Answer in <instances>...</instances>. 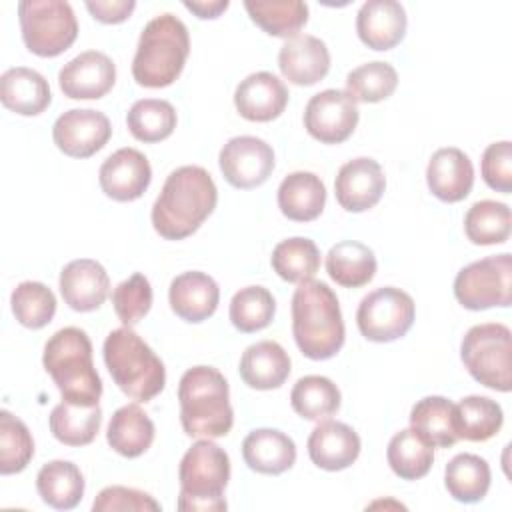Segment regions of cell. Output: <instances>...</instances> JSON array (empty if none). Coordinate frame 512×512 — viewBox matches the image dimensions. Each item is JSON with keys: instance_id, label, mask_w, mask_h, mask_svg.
<instances>
[{"instance_id": "obj_20", "label": "cell", "mask_w": 512, "mask_h": 512, "mask_svg": "<svg viewBox=\"0 0 512 512\" xmlns=\"http://www.w3.org/2000/svg\"><path fill=\"white\" fill-rule=\"evenodd\" d=\"M288 104L284 82L272 72H254L246 76L234 92L238 114L250 122H270L278 118Z\"/></svg>"}, {"instance_id": "obj_37", "label": "cell", "mask_w": 512, "mask_h": 512, "mask_svg": "<svg viewBox=\"0 0 512 512\" xmlns=\"http://www.w3.org/2000/svg\"><path fill=\"white\" fill-rule=\"evenodd\" d=\"M512 214L508 204L496 200L474 202L464 216V232L472 244L492 246L510 238Z\"/></svg>"}, {"instance_id": "obj_13", "label": "cell", "mask_w": 512, "mask_h": 512, "mask_svg": "<svg viewBox=\"0 0 512 512\" xmlns=\"http://www.w3.org/2000/svg\"><path fill=\"white\" fill-rule=\"evenodd\" d=\"M220 170L226 182L240 190H250L264 184L274 170L272 146L256 136H234L218 154Z\"/></svg>"}, {"instance_id": "obj_17", "label": "cell", "mask_w": 512, "mask_h": 512, "mask_svg": "<svg viewBox=\"0 0 512 512\" xmlns=\"http://www.w3.org/2000/svg\"><path fill=\"white\" fill-rule=\"evenodd\" d=\"M152 180L148 158L136 148H120L110 154L98 172L102 192L116 202L138 200Z\"/></svg>"}, {"instance_id": "obj_45", "label": "cell", "mask_w": 512, "mask_h": 512, "mask_svg": "<svg viewBox=\"0 0 512 512\" xmlns=\"http://www.w3.org/2000/svg\"><path fill=\"white\" fill-rule=\"evenodd\" d=\"M34 456V440L28 426L10 414L0 412V472L16 474L22 472Z\"/></svg>"}, {"instance_id": "obj_35", "label": "cell", "mask_w": 512, "mask_h": 512, "mask_svg": "<svg viewBox=\"0 0 512 512\" xmlns=\"http://www.w3.org/2000/svg\"><path fill=\"white\" fill-rule=\"evenodd\" d=\"M102 424L100 406H80L72 402H60L50 412V432L66 446L90 444Z\"/></svg>"}, {"instance_id": "obj_26", "label": "cell", "mask_w": 512, "mask_h": 512, "mask_svg": "<svg viewBox=\"0 0 512 512\" xmlns=\"http://www.w3.org/2000/svg\"><path fill=\"white\" fill-rule=\"evenodd\" d=\"M0 100L20 116H38L50 106L52 94L48 80L40 72L14 66L0 76Z\"/></svg>"}, {"instance_id": "obj_23", "label": "cell", "mask_w": 512, "mask_h": 512, "mask_svg": "<svg viewBox=\"0 0 512 512\" xmlns=\"http://www.w3.org/2000/svg\"><path fill=\"white\" fill-rule=\"evenodd\" d=\"M426 182L438 200L448 204L460 202L474 186L472 160L460 148H440L428 162Z\"/></svg>"}, {"instance_id": "obj_42", "label": "cell", "mask_w": 512, "mask_h": 512, "mask_svg": "<svg viewBox=\"0 0 512 512\" xmlns=\"http://www.w3.org/2000/svg\"><path fill=\"white\" fill-rule=\"evenodd\" d=\"M276 312V300L264 286L240 288L230 300V322L244 334L266 328Z\"/></svg>"}, {"instance_id": "obj_11", "label": "cell", "mask_w": 512, "mask_h": 512, "mask_svg": "<svg viewBox=\"0 0 512 512\" xmlns=\"http://www.w3.org/2000/svg\"><path fill=\"white\" fill-rule=\"evenodd\" d=\"M416 306L408 292L384 286L368 292L356 310L360 334L370 342H392L402 338L414 324Z\"/></svg>"}, {"instance_id": "obj_5", "label": "cell", "mask_w": 512, "mask_h": 512, "mask_svg": "<svg viewBox=\"0 0 512 512\" xmlns=\"http://www.w3.org/2000/svg\"><path fill=\"white\" fill-rule=\"evenodd\" d=\"M190 54V36L186 24L166 12L152 18L138 40L132 60V76L140 86H170L184 70Z\"/></svg>"}, {"instance_id": "obj_32", "label": "cell", "mask_w": 512, "mask_h": 512, "mask_svg": "<svg viewBox=\"0 0 512 512\" xmlns=\"http://www.w3.org/2000/svg\"><path fill=\"white\" fill-rule=\"evenodd\" d=\"M328 276L344 288L366 286L376 274L374 252L356 240L336 242L326 254Z\"/></svg>"}, {"instance_id": "obj_4", "label": "cell", "mask_w": 512, "mask_h": 512, "mask_svg": "<svg viewBox=\"0 0 512 512\" xmlns=\"http://www.w3.org/2000/svg\"><path fill=\"white\" fill-rule=\"evenodd\" d=\"M180 422L192 438H220L232 430L234 410L226 378L212 366L188 368L178 384Z\"/></svg>"}, {"instance_id": "obj_44", "label": "cell", "mask_w": 512, "mask_h": 512, "mask_svg": "<svg viewBox=\"0 0 512 512\" xmlns=\"http://www.w3.org/2000/svg\"><path fill=\"white\" fill-rule=\"evenodd\" d=\"M10 304H12V314L16 316V320L22 326L32 328V330L44 328L56 314L54 292L46 284L34 282V280L20 282L12 290Z\"/></svg>"}, {"instance_id": "obj_40", "label": "cell", "mask_w": 512, "mask_h": 512, "mask_svg": "<svg viewBox=\"0 0 512 512\" xmlns=\"http://www.w3.org/2000/svg\"><path fill=\"white\" fill-rule=\"evenodd\" d=\"M290 404L304 420H324L340 408V390L326 376H302L292 386Z\"/></svg>"}, {"instance_id": "obj_30", "label": "cell", "mask_w": 512, "mask_h": 512, "mask_svg": "<svg viewBox=\"0 0 512 512\" xmlns=\"http://www.w3.org/2000/svg\"><path fill=\"white\" fill-rule=\"evenodd\" d=\"M410 428L432 448H450L460 438L454 426V404L444 396H426L410 410Z\"/></svg>"}, {"instance_id": "obj_15", "label": "cell", "mask_w": 512, "mask_h": 512, "mask_svg": "<svg viewBox=\"0 0 512 512\" xmlns=\"http://www.w3.org/2000/svg\"><path fill=\"white\" fill-rule=\"evenodd\" d=\"M386 188L382 166L374 158H354L340 166L334 180V194L346 212H366L374 208Z\"/></svg>"}, {"instance_id": "obj_2", "label": "cell", "mask_w": 512, "mask_h": 512, "mask_svg": "<svg viewBox=\"0 0 512 512\" xmlns=\"http://www.w3.org/2000/svg\"><path fill=\"white\" fill-rule=\"evenodd\" d=\"M292 334L310 360H328L344 346V320L334 290L320 280H306L292 296Z\"/></svg>"}, {"instance_id": "obj_25", "label": "cell", "mask_w": 512, "mask_h": 512, "mask_svg": "<svg viewBox=\"0 0 512 512\" xmlns=\"http://www.w3.org/2000/svg\"><path fill=\"white\" fill-rule=\"evenodd\" d=\"M242 456L250 470L278 476L294 466L296 444L288 434L276 428H258L244 438Z\"/></svg>"}, {"instance_id": "obj_21", "label": "cell", "mask_w": 512, "mask_h": 512, "mask_svg": "<svg viewBox=\"0 0 512 512\" xmlns=\"http://www.w3.org/2000/svg\"><path fill=\"white\" fill-rule=\"evenodd\" d=\"M406 10L396 0H368L356 16V32L372 50H390L404 40Z\"/></svg>"}, {"instance_id": "obj_18", "label": "cell", "mask_w": 512, "mask_h": 512, "mask_svg": "<svg viewBox=\"0 0 512 512\" xmlns=\"http://www.w3.org/2000/svg\"><path fill=\"white\" fill-rule=\"evenodd\" d=\"M58 284L64 302L76 312L98 310L110 290L106 268L92 258L68 262L60 272Z\"/></svg>"}, {"instance_id": "obj_29", "label": "cell", "mask_w": 512, "mask_h": 512, "mask_svg": "<svg viewBox=\"0 0 512 512\" xmlns=\"http://www.w3.org/2000/svg\"><path fill=\"white\" fill-rule=\"evenodd\" d=\"M154 422L138 404L118 408L106 430V440L114 452L124 458H138L154 442Z\"/></svg>"}, {"instance_id": "obj_22", "label": "cell", "mask_w": 512, "mask_h": 512, "mask_svg": "<svg viewBox=\"0 0 512 512\" xmlns=\"http://www.w3.org/2000/svg\"><path fill=\"white\" fill-rule=\"evenodd\" d=\"M360 436L344 422L324 420L308 436L310 460L328 472H338L356 462L360 456Z\"/></svg>"}, {"instance_id": "obj_12", "label": "cell", "mask_w": 512, "mask_h": 512, "mask_svg": "<svg viewBox=\"0 0 512 512\" xmlns=\"http://www.w3.org/2000/svg\"><path fill=\"white\" fill-rule=\"evenodd\" d=\"M358 106L346 90L328 88L314 94L304 108L306 132L322 144H340L358 126Z\"/></svg>"}, {"instance_id": "obj_43", "label": "cell", "mask_w": 512, "mask_h": 512, "mask_svg": "<svg viewBox=\"0 0 512 512\" xmlns=\"http://www.w3.org/2000/svg\"><path fill=\"white\" fill-rule=\"evenodd\" d=\"M398 86V72L388 62H366L346 76V92L354 102L374 104L394 94Z\"/></svg>"}, {"instance_id": "obj_50", "label": "cell", "mask_w": 512, "mask_h": 512, "mask_svg": "<svg viewBox=\"0 0 512 512\" xmlns=\"http://www.w3.org/2000/svg\"><path fill=\"white\" fill-rule=\"evenodd\" d=\"M184 6L194 12L198 18H218L226 8L228 0H210V2H184Z\"/></svg>"}, {"instance_id": "obj_36", "label": "cell", "mask_w": 512, "mask_h": 512, "mask_svg": "<svg viewBox=\"0 0 512 512\" xmlns=\"http://www.w3.org/2000/svg\"><path fill=\"white\" fill-rule=\"evenodd\" d=\"M246 12L266 34L292 38L308 22V4L302 0H246Z\"/></svg>"}, {"instance_id": "obj_47", "label": "cell", "mask_w": 512, "mask_h": 512, "mask_svg": "<svg viewBox=\"0 0 512 512\" xmlns=\"http://www.w3.org/2000/svg\"><path fill=\"white\" fill-rule=\"evenodd\" d=\"M482 178L496 190L510 194L512 192V144L508 140L490 144L482 154Z\"/></svg>"}, {"instance_id": "obj_33", "label": "cell", "mask_w": 512, "mask_h": 512, "mask_svg": "<svg viewBox=\"0 0 512 512\" xmlns=\"http://www.w3.org/2000/svg\"><path fill=\"white\" fill-rule=\"evenodd\" d=\"M490 466L478 454H456L444 470V486L448 494L464 504L480 502L490 488Z\"/></svg>"}, {"instance_id": "obj_49", "label": "cell", "mask_w": 512, "mask_h": 512, "mask_svg": "<svg viewBox=\"0 0 512 512\" xmlns=\"http://www.w3.org/2000/svg\"><path fill=\"white\" fill-rule=\"evenodd\" d=\"M88 12L102 24H120L136 8L134 0H96V2H86Z\"/></svg>"}, {"instance_id": "obj_28", "label": "cell", "mask_w": 512, "mask_h": 512, "mask_svg": "<svg viewBox=\"0 0 512 512\" xmlns=\"http://www.w3.org/2000/svg\"><path fill=\"white\" fill-rule=\"evenodd\" d=\"M326 204V186L314 172H292L278 186V208L294 222L316 220Z\"/></svg>"}, {"instance_id": "obj_24", "label": "cell", "mask_w": 512, "mask_h": 512, "mask_svg": "<svg viewBox=\"0 0 512 512\" xmlns=\"http://www.w3.org/2000/svg\"><path fill=\"white\" fill-rule=\"evenodd\" d=\"M220 300V288L206 272L190 270L178 274L168 288V302L172 312L186 322H204L210 318Z\"/></svg>"}, {"instance_id": "obj_27", "label": "cell", "mask_w": 512, "mask_h": 512, "mask_svg": "<svg viewBox=\"0 0 512 512\" xmlns=\"http://www.w3.org/2000/svg\"><path fill=\"white\" fill-rule=\"evenodd\" d=\"M238 372L250 388H280L290 376V356L278 342L260 340L244 350Z\"/></svg>"}, {"instance_id": "obj_38", "label": "cell", "mask_w": 512, "mask_h": 512, "mask_svg": "<svg viewBox=\"0 0 512 512\" xmlns=\"http://www.w3.org/2000/svg\"><path fill=\"white\" fill-rule=\"evenodd\" d=\"M386 460L392 472L402 480L424 478L434 462V448L424 442L412 428L392 436L386 450Z\"/></svg>"}, {"instance_id": "obj_19", "label": "cell", "mask_w": 512, "mask_h": 512, "mask_svg": "<svg viewBox=\"0 0 512 512\" xmlns=\"http://www.w3.org/2000/svg\"><path fill=\"white\" fill-rule=\"evenodd\" d=\"M278 68L288 82L296 86H312L330 70L328 46L312 34H296L282 44L278 52Z\"/></svg>"}, {"instance_id": "obj_6", "label": "cell", "mask_w": 512, "mask_h": 512, "mask_svg": "<svg viewBox=\"0 0 512 512\" xmlns=\"http://www.w3.org/2000/svg\"><path fill=\"white\" fill-rule=\"evenodd\" d=\"M102 354L114 384L132 400L150 402L164 390L166 370L162 360L132 328L112 330L104 340Z\"/></svg>"}, {"instance_id": "obj_34", "label": "cell", "mask_w": 512, "mask_h": 512, "mask_svg": "<svg viewBox=\"0 0 512 512\" xmlns=\"http://www.w3.org/2000/svg\"><path fill=\"white\" fill-rule=\"evenodd\" d=\"M504 412L500 404L486 396H466L454 404V426L458 438L470 442H484L496 436L502 428Z\"/></svg>"}, {"instance_id": "obj_10", "label": "cell", "mask_w": 512, "mask_h": 512, "mask_svg": "<svg viewBox=\"0 0 512 512\" xmlns=\"http://www.w3.org/2000/svg\"><path fill=\"white\" fill-rule=\"evenodd\" d=\"M454 296L468 310L510 306L512 256L504 252L464 266L454 278Z\"/></svg>"}, {"instance_id": "obj_9", "label": "cell", "mask_w": 512, "mask_h": 512, "mask_svg": "<svg viewBox=\"0 0 512 512\" xmlns=\"http://www.w3.org/2000/svg\"><path fill=\"white\" fill-rule=\"evenodd\" d=\"M18 20L26 48L42 58L60 56L78 36L74 10L64 0H22Z\"/></svg>"}, {"instance_id": "obj_41", "label": "cell", "mask_w": 512, "mask_h": 512, "mask_svg": "<svg viewBox=\"0 0 512 512\" xmlns=\"http://www.w3.org/2000/svg\"><path fill=\"white\" fill-rule=\"evenodd\" d=\"M176 110L168 100L144 98L130 106L126 114V124L130 134L140 142H160L166 140L176 128Z\"/></svg>"}, {"instance_id": "obj_16", "label": "cell", "mask_w": 512, "mask_h": 512, "mask_svg": "<svg viewBox=\"0 0 512 512\" xmlns=\"http://www.w3.org/2000/svg\"><path fill=\"white\" fill-rule=\"evenodd\" d=\"M116 82V66L104 52L86 50L66 62L58 72L64 96L72 100H94L106 96Z\"/></svg>"}, {"instance_id": "obj_7", "label": "cell", "mask_w": 512, "mask_h": 512, "mask_svg": "<svg viewBox=\"0 0 512 512\" xmlns=\"http://www.w3.org/2000/svg\"><path fill=\"white\" fill-rule=\"evenodd\" d=\"M182 512H222L226 510L224 488L230 480V458L210 438L194 442L178 468Z\"/></svg>"}, {"instance_id": "obj_48", "label": "cell", "mask_w": 512, "mask_h": 512, "mask_svg": "<svg viewBox=\"0 0 512 512\" xmlns=\"http://www.w3.org/2000/svg\"><path fill=\"white\" fill-rule=\"evenodd\" d=\"M162 506L150 494L126 488V486H108L92 502L94 512H116V510H136V512H158Z\"/></svg>"}, {"instance_id": "obj_8", "label": "cell", "mask_w": 512, "mask_h": 512, "mask_svg": "<svg viewBox=\"0 0 512 512\" xmlns=\"http://www.w3.org/2000/svg\"><path fill=\"white\" fill-rule=\"evenodd\" d=\"M460 358L468 374L486 388L512 390V334L500 322L472 326L460 344Z\"/></svg>"}, {"instance_id": "obj_3", "label": "cell", "mask_w": 512, "mask_h": 512, "mask_svg": "<svg viewBox=\"0 0 512 512\" xmlns=\"http://www.w3.org/2000/svg\"><path fill=\"white\" fill-rule=\"evenodd\" d=\"M42 364L52 376L64 402L96 406L102 396V380L92 362V342L76 326L54 332L44 344Z\"/></svg>"}, {"instance_id": "obj_14", "label": "cell", "mask_w": 512, "mask_h": 512, "mask_svg": "<svg viewBox=\"0 0 512 512\" xmlns=\"http://www.w3.org/2000/svg\"><path fill=\"white\" fill-rule=\"evenodd\" d=\"M112 126L106 114L92 108H72L60 114L52 126V138L70 158H90L106 146Z\"/></svg>"}, {"instance_id": "obj_1", "label": "cell", "mask_w": 512, "mask_h": 512, "mask_svg": "<svg viewBox=\"0 0 512 512\" xmlns=\"http://www.w3.org/2000/svg\"><path fill=\"white\" fill-rule=\"evenodd\" d=\"M218 190L202 166H180L168 174L152 206V226L166 240L194 234L214 212Z\"/></svg>"}, {"instance_id": "obj_46", "label": "cell", "mask_w": 512, "mask_h": 512, "mask_svg": "<svg viewBox=\"0 0 512 512\" xmlns=\"http://www.w3.org/2000/svg\"><path fill=\"white\" fill-rule=\"evenodd\" d=\"M112 304L118 320L124 326L138 324L152 306V286L148 278L140 272L122 280L112 292Z\"/></svg>"}, {"instance_id": "obj_31", "label": "cell", "mask_w": 512, "mask_h": 512, "mask_svg": "<svg viewBox=\"0 0 512 512\" xmlns=\"http://www.w3.org/2000/svg\"><path fill=\"white\" fill-rule=\"evenodd\" d=\"M36 490L48 506L56 510H72L84 496V476L74 462L52 460L40 468Z\"/></svg>"}, {"instance_id": "obj_39", "label": "cell", "mask_w": 512, "mask_h": 512, "mask_svg": "<svg viewBox=\"0 0 512 512\" xmlns=\"http://www.w3.org/2000/svg\"><path fill=\"white\" fill-rule=\"evenodd\" d=\"M270 264L274 272L286 282H306L312 280L320 268V250L310 238L294 236L282 240L274 246Z\"/></svg>"}]
</instances>
